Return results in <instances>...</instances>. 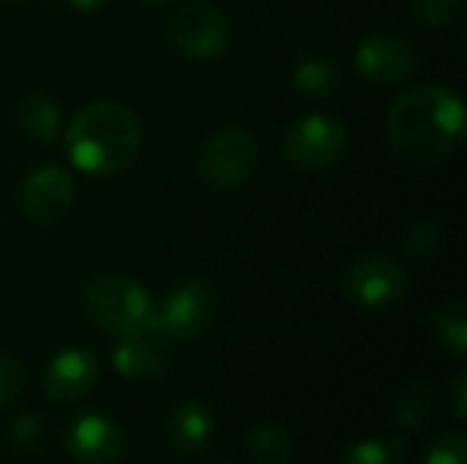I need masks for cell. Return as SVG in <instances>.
Returning a JSON list of instances; mask_svg holds the SVG:
<instances>
[{"mask_svg": "<svg viewBox=\"0 0 467 464\" xmlns=\"http://www.w3.org/2000/svg\"><path fill=\"white\" fill-rule=\"evenodd\" d=\"M244 451L254 464H293L296 443L285 424L263 418L252 424L244 435Z\"/></svg>", "mask_w": 467, "mask_h": 464, "instance_id": "9a60e30c", "label": "cell"}, {"mask_svg": "<svg viewBox=\"0 0 467 464\" xmlns=\"http://www.w3.org/2000/svg\"><path fill=\"white\" fill-rule=\"evenodd\" d=\"M16 123L19 129L41 142V145H52L63 137V112L60 104L52 101L44 93H27L22 96V101L16 104Z\"/></svg>", "mask_w": 467, "mask_h": 464, "instance_id": "2e32d148", "label": "cell"}, {"mask_svg": "<svg viewBox=\"0 0 467 464\" xmlns=\"http://www.w3.org/2000/svg\"><path fill=\"white\" fill-rule=\"evenodd\" d=\"M77 200V180L57 164L33 170L19 189V211L38 227H52L68 216Z\"/></svg>", "mask_w": 467, "mask_h": 464, "instance_id": "9c48e42d", "label": "cell"}, {"mask_svg": "<svg viewBox=\"0 0 467 464\" xmlns=\"http://www.w3.org/2000/svg\"><path fill=\"white\" fill-rule=\"evenodd\" d=\"M99 358L88 347H63L44 364L41 386L52 402H79L99 380Z\"/></svg>", "mask_w": 467, "mask_h": 464, "instance_id": "4fadbf2b", "label": "cell"}, {"mask_svg": "<svg viewBox=\"0 0 467 464\" xmlns=\"http://www.w3.org/2000/svg\"><path fill=\"white\" fill-rule=\"evenodd\" d=\"M164 464H167V462H164Z\"/></svg>", "mask_w": 467, "mask_h": 464, "instance_id": "4dcf8cb0", "label": "cell"}, {"mask_svg": "<svg viewBox=\"0 0 467 464\" xmlns=\"http://www.w3.org/2000/svg\"><path fill=\"white\" fill-rule=\"evenodd\" d=\"M5 446L16 457H36L47 446V424L33 413L16 416L5 429Z\"/></svg>", "mask_w": 467, "mask_h": 464, "instance_id": "ffe728a7", "label": "cell"}, {"mask_svg": "<svg viewBox=\"0 0 467 464\" xmlns=\"http://www.w3.org/2000/svg\"><path fill=\"white\" fill-rule=\"evenodd\" d=\"M465 3L467 0H410V14L421 27L441 30L462 16Z\"/></svg>", "mask_w": 467, "mask_h": 464, "instance_id": "603a6c76", "label": "cell"}, {"mask_svg": "<svg viewBox=\"0 0 467 464\" xmlns=\"http://www.w3.org/2000/svg\"><path fill=\"white\" fill-rule=\"evenodd\" d=\"M25 388V364L14 356L0 350V407L11 405Z\"/></svg>", "mask_w": 467, "mask_h": 464, "instance_id": "d4e9b609", "label": "cell"}, {"mask_svg": "<svg viewBox=\"0 0 467 464\" xmlns=\"http://www.w3.org/2000/svg\"><path fill=\"white\" fill-rule=\"evenodd\" d=\"M167 38L172 49L192 60L219 57L233 38L227 14L211 3H186L175 8L167 19Z\"/></svg>", "mask_w": 467, "mask_h": 464, "instance_id": "ba28073f", "label": "cell"}, {"mask_svg": "<svg viewBox=\"0 0 467 464\" xmlns=\"http://www.w3.org/2000/svg\"><path fill=\"white\" fill-rule=\"evenodd\" d=\"M142 3H145V5H153V8H156V5H167V3H172V0H142Z\"/></svg>", "mask_w": 467, "mask_h": 464, "instance_id": "83f0119b", "label": "cell"}, {"mask_svg": "<svg viewBox=\"0 0 467 464\" xmlns=\"http://www.w3.org/2000/svg\"><path fill=\"white\" fill-rule=\"evenodd\" d=\"M211 464H233V462H227V459H216V462H211Z\"/></svg>", "mask_w": 467, "mask_h": 464, "instance_id": "f1b7e54d", "label": "cell"}, {"mask_svg": "<svg viewBox=\"0 0 467 464\" xmlns=\"http://www.w3.org/2000/svg\"><path fill=\"white\" fill-rule=\"evenodd\" d=\"M339 464H405V440L364 438L345 451Z\"/></svg>", "mask_w": 467, "mask_h": 464, "instance_id": "44dd1931", "label": "cell"}, {"mask_svg": "<svg viewBox=\"0 0 467 464\" xmlns=\"http://www.w3.org/2000/svg\"><path fill=\"white\" fill-rule=\"evenodd\" d=\"M3 3H19V0H3Z\"/></svg>", "mask_w": 467, "mask_h": 464, "instance_id": "f546056e", "label": "cell"}, {"mask_svg": "<svg viewBox=\"0 0 467 464\" xmlns=\"http://www.w3.org/2000/svg\"><path fill=\"white\" fill-rule=\"evenodd\" d=\"M167 438L178 454L194 457L211 449L216 438V418L200 399H183L167 413Z\"/></svg>", "mask_w": 467, "mask_h": 464, "instance_id": "5bb4252c", "label": "cell"}, {"mask_svg": "<svg viewBox=\"0 0 467 464\" xmlns=\"http://www.w3.org/2000/svg\"><path fill=\"white\" fill-rule=\"evenodd\" d=\"M386 137L400 161L438 167L465 142V104L446 85H416L389 107Z\"/></svg>", "mask_w": 467, "mask_h": 464, "instance_id": "6da1fadb", "label": "cell"}, {"mask_svg": "<svg viewBox=\"0 0 467 464\" xmlns=\"http://www.w3.org/2000/svg\"><path fill=\"white\" fill-rule=\"evenodd\" d=\"M175 342L172 336L156 323H148L142 331L118 339L112 347V366L126 380H150L161 377L172 364Z\"/></svg>", "mask_w": 467, "mask_h": 464, "instance_id": "7c38bea8", "label": "cell"}, {"mask_svg": "<svg viewBox=\"0 0 467 464\" xmlns=\"http://www.w3.org/2000/svg\"><path fill=\"white\" fill-rule=\"evenodd\" d=\"M63 148L79 172L109 178L137 161L142 150V123L126 104L93 101L68 120Z\"/></svg>", "mask_w": 467, "mask_h": 464, "instance_id": "7a4b0ae2", "label": "cell"}, {"mask_svg": "<svg viewBox=\"0 0 467 464\" xmlns=\"http://www.w3.org/2000/svg\"><path fill=\"white\" fill-rule=\"evenodd\" d=\"M260 159V142L246 126H224L205 142L197 172L205 186L216 191H233L244 186Z\"/></svg>", "mask_w": 467, "mask_h": 464, "instance_id": "5b68a950", "label": "cell"}, {"mask_svg": "<svg viewBox=\"0 0 467 464\" xmlns=\"http://www.w3.org/2000/svg\"><path fill=\"white\" fill-rule=\"evenodd\" d=\"M446 243V230L438 219H419L413 222L405 235H402V246L410 257L416 260H430L435 257Z\"/></svg>", "mask_w": 467, "mask_h": 464, "instance_id": "7402d4cb", "label": "cell"}, {"mask_svg": "<svg viewBox=\"0 0 467 464\" xmlns=\"http://www.w3.org/2000/svg\"><path fill=\"white\" fill-rule=\"evenodd\" d=\"M88 320L107 336L123 339L142 331L156 317V304L142 282L126 273H101L82 290Z\"/></svg>", "mask_w": 467, "mask_h": 464, "instance_id": "3957f363", "label": "cell"}, {"mask_svg": "<svg viewBox=\"0 0 467 464\" xmlns=\"http://www.w3.org/2000/svg\"><path fill=\"white\" fill-rule=\"evenodd\" d=\"M438 410V391L432 383L427 380H416L410 383L394 402V424L400 432L413 435L421 427H427L432 421Z\"/></svg>", "mask_w": 467, "mask_h": 464, "instance_id": "ac0fdd59", "label": "cell"}, {"mask_svg": "<svg viewBox=\"0 0 467 464\" xmlns=\"http://www.w3.org/2000/svg\"><path fill=\"white\" fill-rule=\"evenodd\" d=\"M449 407H451V416L457 421H465L467 418V375L465 372H457V377L451 380L449 386Z\"/></svg>", "mask_w": 467, "mask_h": 464, "instance_id": "484cf974", "label": "cell"}, {"mask_svg": "<svg viewBox=\"0 0 467 464\" xmlns=\"http://www.w3.org/2000/svg\"><path fill=\"white\" fill-rule=\"evenodd\" d=\"M63 446L74 462L118 464L126 457V432L104 413H82L68 421Z\"/></svg>", "mask_w": 467, "mask_h": 464, "instance_id": "8fae6325", "label": "cell"}, {"mask_svg": "<svg viewBox=\"0 0 467 464\" xmlns=\"http://www.w3.org/2000/svg\"><path fill=\"white\" fill-rule=\"evenodd\" d=\"M432 334L446 353L457 361L467 358V312L460 301H449L432 314Z\"/></svg>", "mask_w": 467, "mask_h": 464, "instance_id": "d6986e66", "label": "cell"}, {"mask_svg": "<svg viewBox=\"0 0 467 464\" xmlns=\"http://www.w3.org/2000/svg\"><path fill=\"white\" fill-rule=\"evenodd\" d=\"M419 464H467V438L462 429L441 432L430 440Z\"/></svg>", "mask_w": 467, "mask_h": 464, "instance_id": "cb8c5ba5", "label": "cell"}, {"mask_svg": "<svg viewBox=\"0 0 467 464\" xmlns=\"http://www.w3.org/2000/svg\"><path fill=\"white\" fill-rule=\"evenodd\" d=\"M293 88L306 98H331L342 88V68L326 55H306L290 71Z\"/></svg>", "mask_w": 467, "mask_h": 464, "instance_id": "e0dca14e", "label": "cell"}, {"mask_svg": "<svg viewBox=\"0 0 467 464\" xmlns=\"http://www.w3.org/2000/svg\"><path fill=\"white\" fill-rule=\"evenodd\" d=\"M408 268L391 254H361L342 273V293L361 309H389L408 295Z\"/></svg>", "mask_w": 467, "mask_h": 464, "instance_id": "52a82bcc", "label": "cell"}, {"mask_svg": "<svg viewBox=\"0 0 467 464\" xmlns=\"http://www.w3.org/2000/svg\"><path fill=\"white\" fill-rule=\"evenodd\" d=\"M356 68L364 79L397 88L419 71V52L410 38L397 33H372L356 49Z\"/></svg>", "mask_w": 467, "mask_h": 464, "instance_id": "30bf717a", "label": "cell"}, {"mask_svg": "<svg viewBox=\"0 0 467 464\" xmlns=\"http://www.w3.org/2000/svg\"><path fill=\"white\" fill-rule=\"evenodd\" d=\"M219 317V295L205 279H181L156 304V323L172 342H194L205 336Z\"/></svg>", "mask_w": 467, "mask_h": 464, "instance_id": "8992f818", "label": "cell"}, {"mask_svg": "<svg viewBox=\"0 0 467 464\" xmlns=\"http://www.w3.org/2000/svg\"><path fill=\"white\" fill-rule=\"evenodd\" d=\"M348 148H350L348 126L328 112H312L296 120L282 139L285 161L301 172L331 170L345 159Z\"/></svg>", "mask_w": 467, "mask_h": 464, "instance_id": "277c9868", "label": "cell"}, {"mask_svg": "<svg viewBox=\"0 0 467 464\" xmlns=\"http://www.w3.org/2000/svg\"><path fill=\"white\" fill-rule=\"evenodd\" d=\"M66 3H68V8H74V11H96V8L107 5L109 0H66Z\"/></svg>", "mask_w": 467, "mask_h": 464, "instance_id": "4316f807", "label": "cell"}]
</instances>
